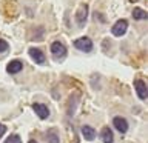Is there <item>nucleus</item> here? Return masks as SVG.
<instances>
[{
  "label": "nucleus",
  "mask_w": 148,
  "mask_h": 143,
  "mask_svg": "<svg viewBox=\"0 0 148 143\" xmlns=\"http://www.w3.org/2000/svg\"><path fill=\"white\" fill-rule=\"evenodd\" d=\"M74 48L79 51H83V52H90L92 49V42L88 37H80V39L74 40Z\"/></svg>",
  "instance_id": "nucleus-1"
},
{
  "label": "nucleus",
  "mask_w": 148,
  "mask_h": 143,
  "mask_svg": "<svg viewBox=\"0 0 148 143\" xmlns=\"http://www.w3.org/2000/svg\"><path fill=\"white\" fill-rule=\"evenodd\" d=\"M51 54H53L54 59L60 60L66 55V49H65V46L60 43V42H54V43L51 45Z\"/></svg>",
  "instance_id": "nucleus-2"
},
{
  "label": "nucleus",
  "mask_w": 148,
  "mask_h": 143,
  "mask_svg": "<svg viewBox=\"0 0 148 143\" xmlns=\"http://www.w3.org/2000/svg\"><path fill=\"white\" fill-rule=\"evenodd\" d=\"M127 28H128V22L127 20H117L116 25H113L111 32H113V35H116V37H122L125 32H127Z\"/></svg>",
  "instance_id": "nucleus-3"
},
{
  "label": "nucleus",
  "mask_w": 148,
  "mask_h": 143,
  "mask_svg": "<svg viewBox=\"0 0 148 143\" xmlns=\"http://www.w3.org/2000/svg\"><path fill=\"white\" fill-rule=\"evenodd\" d=\"M86 17H88V5L82 3L76 12V20L79 23V26H83V23L86 22Z\"/></svg>",
  "instance_id": "nucleus-4"
},
{
  "label": "nucleus",
  "mask_w": 148,
  "mask_h": 143,
  "mask_svg": "<svg viewBox=\"0 0 148 143\" xmlns=\"http://www.w3.org/2000/svg\"><path fill=\"white\" fill-rule=\"evenodd\" d=\"M134 89L140 100H147V85L143 80H134Z\"/></svg>",
  "instance_id": "nucleus-5"
},
{
  "label": "nucleus",
  "mask_w": 148,
  "mask_h": 143,
  "mask_svg": "<svg viewBox=\"0 0 148 143\" xmlns=\"http://www.w3.org/2000/svg\"><path fill=\"white\" fill-rule=\"evenodd\" d=\"M32 109L36 111V114L39 115V118H42V120L48 118V115H49V109H48V106H46V105L34 103V105H32Z\"/></svg>",
  "instance_id": "nucleus-6"
},
{
  "label": "nucleus",
  "mask_w": 148,
  "mask_h": 143,
  "mask_svg": "<svg viewBox=\"0 0 148 143\" xmlns=\"http://www.w3.org/2000/svg\"><path fill=\"white\" fill-rule=\"evenodd\" d=\"M113 125H114V128L117 129L120 134H125V132L128 131V122L123 117H114Z\"/></svg>",
  "instance_id": "nucleus-7"
},
{
  "label": "nucleus",
  "mask_w": 148,
  "mask_h": 143,
  "mask_svg": "<svg viewBox=\"0 0 148 143\" xmlns=\"http://www.w3.org/2000/svg\"><path fill=\"white\" fill-rule=\"evenodd\" d=\"M29 55H31V59L34 60L36 63H39V65L45 63V54L42 52V49H39V48H31V49H29Z\"/></svg>",
  "instance_id": "nucleus-8"
},
{
  "label": "nucleus",
  "mask_w": 148,
  "mask_h": 143,
  "mask_svg": "<svg viewBox=\"0 0 148 143\" xmlns=\"http://www.w3.org/2000/svg\"><path fill=\"white\" fill-rule=\"evenodd\" d=\"M22 68H23V63L20 62V60H12L11 63H8L6 71H8L9 74H17V72L22 71Z\"/></svg>",
  "instance_id": "nucleus-9"
},
{
  "label": "nucleus",
  "mask_w": 148,
  "mask_h": 143,
  "mask_svg": "<svg viewBox=\"0 0 148 143\" xmlns=\"http://www.w3.org/2000/svg\"><path fill=\"white\" fill-rule=\"evenodd\" d=\"M82 136L85 137V140H88V142H92V140L96 138V131H94V128L88 126V125H85V126H82Z\"/></svg>",
  "instance_id": "nucleus-10"
},
{
  "label": "nucleus",
  "mask_w": 148,
  "mask_h": 143,
  "mask_svg": "<svg viewBox=\"0 0 148 143\" xmlns=\"http://www.w3.org/2000/svg\"><path fill=\"white\" fill-rule=\"evenodd\" d=\"M100 137H102V142H103V143H113V140H114V137H113V131H111V129H110L108 126H105L103 129H102Z\"/></svg>",
  "instance_id": "nucleus-11"
},
{
  "label": "nucleus",
  "mask_w": 148,
  "mask_h": 143,
  "mask_svg": "<svg viewBox=\"0 0 148 143\" xmlns=\"http://www.w3.org/2000/svg\"><path fill=\"white\" fill-rule=\"evenodd\" d=\"M46 142H48V143H60L59 136L56 134L54 129H51V131L46 132Z\"/></svg>",
  "instance_id": "nucleus-12"
},
{
  "label": "nucleus",
  "mask_w": 148,
  "mask_h": 143,
  "mask_svg": "<svg viewBox=\"0 0 148 143\" xmlns=\"http://www.w3.org/2000/svg\"><path fill=\"white\" fill-rule=\"evenodd\" d=\"M133 17L136 18V20H145V18H147V12L143 11V9H140V8H134Z\"/></svg>",
  "instance_id": "nucleus-13"
},
{
  "label": "nucleus",
  "mask_w": 148,
  "mask_h": 143,
  "mask_svg": "<svg viewBox=\"0 0 148 143\" xmlns=\"http://www.w3.org/2000/svg\"><path fill=\"white\" fill-rule=\"evenodd\" d=\"M5 143H22V138L17 136V134H12V136H9L6 138V142Z\"/></svg>",
  "instance_id": "nucleus-14"
},
{
  "label": "nucleus",
  "mask_w": 148,
  "mask_h": 143,
  "mask_svg": "<svg viewBox=\"0 0 148 143\" xmlns=\"http://www.w3.org/2000/svg\"><path fill=\"white\" fill-rule=\"evenodd\" d=\"M8 48H9V46H8L6 42L0 39V52H5V51H8Z\"/></svg>",
  "instance_id": "nucleus-15"
},
{
  "label": "nucleus",
  "mask_w": 148,
  "mask_h": 143,
  "mask_svg": "<svg viewBox=\"0 0 148 143\" xmlns=\"http://www.w3.org/2000/svg\"><path fill=\"white\" fill-rule=\"evenodd\" d=\"M5 132H6V126H5V125H0V138L3 137Z\"/></svg>",
  "instance_id": "nucleus-16"
},
{
  "label": "nucleus",
  "mask_w": 148,
  "mask_h": 143,
  "mask_svg": "<svg viewBox=\"0 0 148 143\" xmlns=\"http://www.w3.org/2000/svg\"><path fill=\"white\" fill-rule=\"evenodd\" d=\"M29 143H37V142H34V140H29Z\"/></svg>",
  "instance_id": "nucleus-17"
},
{
  "label": "nucleus",
  "mask_w": 148,
  "mask_h": 143,
  "mask_svg": "<svg viewBox=\"0 0 148 143\" xmlns=\"http://www.w3.org/2000/svg\"><path fill=\"white\" fill-rule=\"evenodd\" d=\"M131 2H139V0H131Z\"/></svg>",
  "instance_id": "nucleus-18"
}]
</instances>
